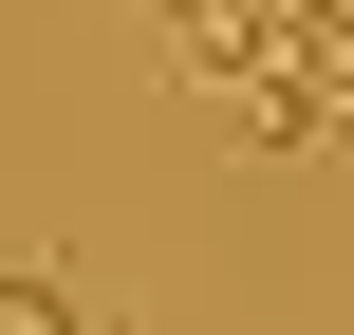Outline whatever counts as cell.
Returning <instances> with one entry per match:
<instances>
[{
    "mask_svg": "<svg viewBox=\"0 0 354 335\" xmlns=\"http://www.w3.org/2000/svg\"><path fill=\"white\" fill-rule=\"evenodd\" d=\"M336 37V0H224L205 19V75H243V93H299V56Z\"/></svg>",
    "mask_w": 354,
    "mask_h": 335,
    "instance_id": "cell-1",
    "label": "cell"
},
{
    "mask_svg": "<svg viewBox=\"0 0 354 335\" xmlns=\"http://www.w3.org/2000/svg\"><path fill=\"white\" fill-rule=\"evenodd\" d=\"M0 335H131V298H75L56 261H0Z\"/></svg>",
    "mask_w": 354,
    "mask_h": 335,
    "instance_id": "cell-2",
    "label": "cell"
},
{
    "mask_svg": "<svg viewBox=\"0 0 354 335\" xmlns=\"http://www.w3.org/2000/svg\"><path fill=\"white\" fill-rule=\"evenodd\" d=\"M299 131H354V0H336V37L299 56Z\"/></svg>",
    "mask_w": 354,
    "mask_h": 335,
    "instance_id": "cell-3",
    "label": "cell"
},
{
    "mask_svg": "<svg viewBox=\"0 0 354 335\" xmlns=\"http://www.w3.org/2000/svg\"><path fill=\"white\" fill-rule=\"evenodd\" d=\"M149 19H187V37H205V19H224V0H149Z\"/></svg>",
    "mask_w": 354,
    "mask_h": 335,
    "instance_id": "cell-4",
    "label": "cell"
}]
</instances>
